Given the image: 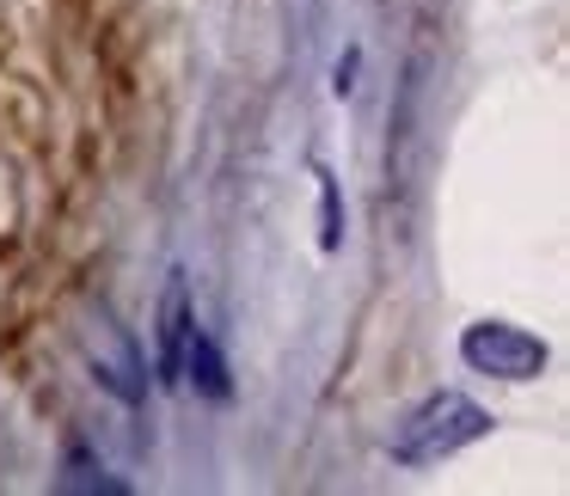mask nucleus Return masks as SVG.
Here are the masks:
<instances>
[{"instance_id": "obj_1", "label": "nucleus", "mask_w": 570, "mask_h": 496, "mask_svg": "<svg viewBox=\"0 0 570 496\" xmlns=\"http://www.w3.org/2000/svg\"><path fill=\"white\" fill-rule=\"evenodd\" d=\"M484 435H491V410L484 405H472L466 393H430L393 423L386 459H393V466H435V459L484 442Z\"/></svg>"}, {"instance_id": "obj_2", "label": "nucleus", "mask_w": 570, "mask_h": 496, "mask_svg": "<svg viewBox=\"0 0 570 496\" xmlns=\"http://www.w3.org/2000/svg\"><path fill=\"white\" fill-rule=\"evenodd\" d=\"M460 361H466L472 374L528 386V380H540V374H546L552 349H546V337L521 331V325H509V319H472L466 331H460Z\"/></svg>"}, {"instance_id": "obj_3", "label": "nucleus", "mask_w": 570, "mask_h": 496, "mask_svg": "<svg viewBox=\"0 0 570 496\" xmlns=\"http://www.w3.org/2000/svg\"><path fill=\"white\" fill-rule=\"evenodd\" d=\"M190 276L166 270V288L154 300V368H160V386H178V368H185V344H190Z\"/></svg>"}, {"instance_id": "obj_4", "label": "nucleus", "mask_w": 570, "mask_h": 496, "mask_svg": "<svg viewBox=\"0 0 570 496\" xmlns=\"http://www.w3.org/2000/svg\"><path fill=\"white\" fill-rule=\"evenodd\" d=\"M178 380H190V386H197V398H215V405H227V398H234L227 356L215 349V337L203 331V325H190V344H185V368H178Z\"/></svg>"}, {"instance_id": "obj_5", "label": "nucleus", "mask_w": 570, "mask_h": 496, "mask_svg": "<svg viewBox=\"0 0 570 496\" xmlns=\"http://www.w3.org/2000/svg\"><path fill=\"white\" fill-rule=\"evenodd\" d=\"M417 105H423V68H405V87H399L393 105V141H386V185H405V166H411V141H417Z\"/></svg>"}, {"instance_id": "obj_6", "label": "nucleus", "mask_w": 570, "mask_h": 496, "mask_svg": "<svg viewBox=\"0 0 570 496\" xmlns=\"http://www.w3.org/2000/svg\"><path fill=\"white\" fill-rule=\"evenodd\" d=\"M92 380H99L105 393L117 398V405H129V410H136L141 398H148V374H141V349L129 344V337H124V356H117V361L92 356Z\"/></svg>"}, {"instance_id": "obj_7", "label": "nucleus", "mask_w": 570, "mask_h": 496, "mask_svg": "<svg viewBox=\"0 0 570 496\" xmlns=\"http://www.w3.org/2000/svg\"><path fill=\"white\" fill-rule=\"evenodd\" d=\"M56 490H99V496H129V478H111L99 459L80 442L62 447V472H56Z\"/></svg>"}, {"instance_id": "obj_8", "label": "nucleus", "mask_w": 570, "mask_h": 496, "mask_svg": "<svg viewBox=\"0 0 570 496\" xmlns=\"http://www.w3.org/2000/svg\"><path fill=\"white\" fill-rule=\"evenodd\" d=\"M313 178H320V251L337 258V251H344V190H337L332 166H320Z\"/></svg>"}, {"instance_id": "obj_9", "label": "nucleus", "mask_w": 570, "mask_h": 496, "mask_svg": "<svg viewBox=\"0 0 570 496\" xmlns=\"http://www.w3.org/2000/svg\"><path fill=\"white\" fill-rule=\"evenodd\" d=\"M356 75H362V43H350L332 62V99H356Z\"/></svg>"}]
</instances>
